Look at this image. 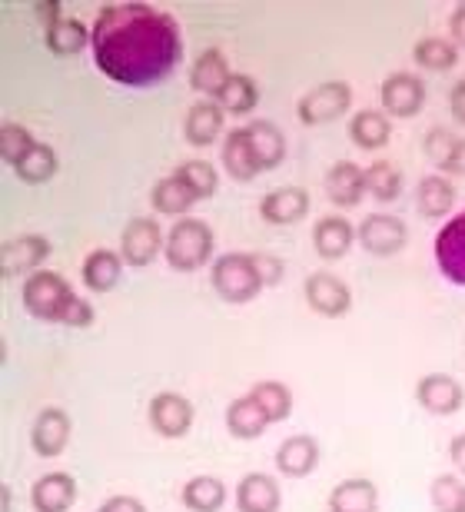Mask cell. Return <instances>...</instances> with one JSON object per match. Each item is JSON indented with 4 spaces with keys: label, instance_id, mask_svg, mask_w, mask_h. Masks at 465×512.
I'll use <instances>...</instances> for the list:
<instances>
[{
    "label": "cell",
    "instance_id": "6da1fadb",
    "mask_svg": "<svg viewBox=\"0 0 465 512\" xmlns=\"http://www.w3.org/2000/svg\"><path fill=\"white\" fill-rule=\"evenodd\" d=\"M93 64L107 80L147 90L170 80L183 60L180 24L167 10L143 0H113L97 10L90 27Z\"/></svg>",
    "mask_w": 465,
    "mask_h": 512
},
{
    "label": "cell",
    "instance_id": "7a4b0ae2",
    "mask_svg": "<svg viewBox=\"0 0 465 512\" xmlns=\"http://www.w3.org/2000/svg\"><path fill=\"white\" fill-rule=\"evenodd\" d=\"M20 303L40 323H60L74 326V330H87L93 323V306L84 296H77L74 286L54 270H40L27 276L24 290H20Z\"/></svg>",
    "mask_w": 465,
    "mask_h": 512
},
{
    "label": "cell",
    "instance_id": "3957f363",
    "mask_svg": "<svg viewBox=\"0 0 465 512\" xmlns=\"http://www.w3.org/2000/svg\"><path fill=\"white\" fill-rule=\"evenodd\" d=\"M210 286L220 300L233 306L256 300L266 290L260 266H256V253H220L210 263Z\"/></svg>",
    "mask_w": 465,
    "mask_h": 512
},
{
    "label": "cell",
    "instance_id": "277c9868",
    "mask_svg": "<svg viewBox=\"0 0 465 512\" xmlns=\"http://www.w3.org/2000/svg\"><path fill=\"white\" fill-rule=\"evenodd\" d=\"M213 247L216 237L210 230V223L200 217H183L167 230V247L163 256L177 273H196L206 263H213Z\"/></svg>",
    "mask_w": 465,
    "mask_h": 512
},
{
    "label": "cell",
    "instance_id": "5b68a950",
    "mask_svg": "<svg viewBox=\"0 0 465 512\" xmlns=\"http://www.w3.org/2000/svg\"><path fill=\"white\" fill-rule=\"evenodd\" d=\"M349 107H353V87L346 80H326V84H316L309 94H303V100L296 104V117L306 127H323L343 117Z\"/></svg>",
    "mask_w": 465,
    "mask_h": 512
},
{
    "label": "cell",
    "instance_id": "8992f818",
    "mask_svg": "<svg viewBox=\"0 0 465 512\" xmlns=\"http://www.w3.org/2000/svg\"><path fill=\"white\" fill-rule=\"evenodd\" d=\"M303 296H306V306L326 320H339L353 310V290L346 286L343 276L329 273V270H316L306 276L303 283Z\"/></svg>",
    "mask_w": 465,
    "mask_h": 512
},
{
    "label": "cell",
    "instance_id": "52a82bcc",
    "mask_svg": "<svg viewBox=\"0 0 465 512\" xmlns=\"http://www.w3.org/2000/svg\"><path fill=\"white\" fill-rule=\"evenodd\" d=\"M359 247L372 256H396L409 247V227L396 213H369L356 227Z\"/></svg>",
    "mask_w": 465,
    "mask_h": 512
},
{
    "label": "cell",
    "instance_id": "ba28073f",
    "mask_svg": "<svg viewBox=\"0 0 465 512\" xmlns=\"http://www.w3.org/2000/svg\"><path fill=\"white\" fill-rule=\"evenodd\" d=\"M426 107V84L416 74H389L379 84V110L386 117L412 120Z\"/></svg>",
    "mask_w": 465,
    "mask_h": 512
},
{
    "label": "cell",
    "instance_id": "9c48e42d",
    "mask_svg": "<svg viewBox=\"0 0 465 512\" xmlns=\"http://www.w3.org/2000/svg\"><path fill=\"white\" fill-rule=\"evenodd\" d=\"M167 247V237H163V227L157 217H133L120 233V256L127 266H150Z\"/></svg>",
    "mask_w": 465,
    "mask_h": 512
},
{
    "label": "cell",
    "instance_id": "30bf717a",
    "mask_svg": "<svg viewBox=\"0 0 465 512\" xmlns=\"http://www.w3.org/2000/svg\"><path fill=\"white\" fill-rule=\"evenodd\" d=\"M147 419L153 433L163 439H183L193 429L196 409L183 393H157L147 406Z\"/></svg>",
    "mask_w": 465,
    "mask_h": 512
},
{
    "label": "cell",
    "instance_id": "8fae6325",
    "mask_svg": "<svg viewBox=\"0 0 465 512\" xmlns=\"http://www.w3.org/2000/svg\"><path fill=\"white\" fill-rule=\"evenodd\" d=\"M50 256V240L40 237V233H20V237L7 240L0 247V276L10 280V276H34L44 270V263Z\"/></svg>",
    "mask_w": 465,
    "mask_h": 512
},
{
    "label": "cell",
    "instance_id": "7c38bea8",
    "mask_svg": "<svg viewBox=\"0 0 465 512\" xmlns=\"http://www.w3.org/2000/svg\"><path fill=\"white\" fill-rule=\"evenodd\" d=\"M70 433H74V423H70L67 409L44 406L30 426V446L40 459H57L70 446Z\"/></svg>",
    "mask_w": 465,
    "mask_h": 512
},
{
    "label": "cell",
    "instance_id": "4fadbf2b",
    "mask_svg": "<svg viewBox=\"0 0 465 512\" xmlns=\"http://www.w3.org/2000/svg\"><path fill=\"white\" fill-rule=\"evenodd\" d=\"M416 403L429 416H456L465 406V389L452 373H426L416 383Z\"/></svg>",
    "mask_w": 465,
    "mask_h": 512
},
{
    "label": "cell",
    "instance_id": "5bb4252c",
    "mask_svg": "<svg viewBox=\"0 0 465 512\" xmlns=\"http://www.w3.org/2000/svg\"><path fill=\"white\" fill-rule=\"evenodd\" d=\"M432 253H436L439 273L446 276L449 283L465 286V210H459L456 217H449L446 227L439 230L436 243H432Z\"/></svg>",
    "mask_w": 465,
    "mask_h": 512
},
{
    "label": "cell",
    "instance_id": "9a60e30c",
    "mask_svg": "<svg viewBox=\"0 0 465 512\" xmlns=\"http://www.w3.org/2000/svg\"><path fill=\"white\" fill-rule=\"evenodd\" d=\"M326 197L339 210H353L366 197V167H359L356 160H336L326 170Z\"/></svg>",
    "mask_w": 465,
    "mask_h": 512
},
{
    "label": "cell",
    "instance_id": "2e32d148",
    "mask_svg": "<svg viewBox=\"0 0 465 512\" xmlns=\"http://www.w3.org/2000/svg\"><path fill=\"white\" fill-rule=\"evenodd\" d=\"M319 443L316 436L309 433H296V436H286L279 443L273 463H276V473L286 476V479H306L313 476V469L319 466Z\"/></svg>",
    "mask_w": 465,
    "mask_h": 512
},
{
    "label": "cell",
    "instance_id": "e0dca14e",
    "mask_svg": "<svg viewBox=\"0 0 465 512\" xmlns=\"http://www.w3.org/2000/svg\"><path fill=\"white\" fill-rule=\"evenodd\" d=\"M353 243H359L356 227L343 217V213H326V217L316 220L313 247L319 253V260H343V256L353 250Z\"/></svg>",
    "mask_w": 465,
    "mask_h": 512
},
{
    "label": "cell",
    "instance_id": "ac0fdd59",
    "mask_svg": "<svg viewBox=\"0 0 465 512\" xmlns=\"http://www.w3.org/2000/svg\"><path fill=\"white\" fill-rule=\"evenodd\" d=\"M223 130H226V114L216 100H200V104H193L186 110L183 137H186V143H193V147H200V150L213 147Z\"/></svg>",
    "mask_w": 465,
    "mask_h": 512
},
{
    "label": "cell",
    "instance_id": "d6986e66",
    "mask_svg": "<svg viewBox=\"0 0 465 512\" xmlns=\"http://www.w3.org/2000/svg\"><path fill=\"white\" fill-rule=\"evenodd\" d=\"M309 213V190L306 187H279L260 200V217L273 227H293Z\"/></svg>",
    "mask_w": 465,
    "mask_h": 512
},
{
    "label": "cell",
    "instance_id": "ffe728a7",
    "mask_svg": "<svg viewBox=\"0 0 465 512\" xmlns=\"http://www.w3.org/2000/svg\"><path fill=\"white\" fill-rule=\"evenodd\" d=\"M233 499L240 512H279V506H283V489H279L276 476L250 473L236 483Z\"/></svg>",
    "mask_w": 465,
    "mask_h": 512
},
{
    "label": "cell",
    "instance_id": "44dd1931",
    "mask_svg": "<svg viewBox=\"0 0 465 512\" xmlns=\"http://www.w3.org/2000/svg\"><path fill=\"white\" fill-rule=\"evenodd\" d=\"M329 512H379V486L369 476H349L333 486L326 499Z\"/></svg>",
    "mask_w": 465,
    "mask_h": 512
},
{
    "label": "cell",
    "instance_id": "7402d4cb",
    "mask_svg": "<svg viewBox=\"0 0 465 512\" xmlns=\"http://www.w3.org/2000/svg\"><path fill=\"white\" fill-rule=\"evenodd\" d=\"M77 499V479L70 473H44L30 486L34 512H67Z\"/></svg>",
    "mask_w": 465,
    "mask_h": 512
},
{
    "label": "cell",
    "instance_id": "603a6c76",
    "mask_svg": "<svg viewBox=\"0 0 465 512\" xmlns=\"http://www.w3.org/2000/svg\"><path fill=\"white\" fill-rule=\"evenodd\" d=\"M416 207L426 220H442L456 210V183L442 173H426L416 187Z\"/></svg>",
    "mask_w": 465,
    "mask_h": 512
},
{
    "label": "cell",
    "instance_id": "cb8c5ba5",
    "mask_svg": "<svg viewBox=\"0 0 465 512\" xmlns=\"http://www.w3.org/2000/svg\"><path fill=\"white\" fill-rule=\"evenodd\" d=\"M243 130H246V140H250V147H253L256 163H260V173L276 170L279 163H283V157H286L283 130H279L273 120H250Z\"/></svg>",
    "mask_w": 465,
    "mask_h": 512
},
{
    "label": "cell",
    "instance_id": "d4e9b609",
    "mask_svg": "<svg viewBox=\"0 0 465 512\" xmlns=\"http://www.w3.org/2000/svg\"><path fill=\"white\" fill-rule=\"evenodd\" d=\"M220 160H223L226 177H233L236 183H253L256 177H260V163H256V157H253V147H250V140H246L243 127L226 130Z\"/></svg>",
    "mask_w": 465,
    "mask_h": 512
},
{
    "label": "cell",
    "instance_id": "484cf974",
    "mask_svg": "<svg viewBox=\"0 0 465 512\" xmlns=\"http://www.w3.org/2000/svg\"><path fill=\"white\" fill-rule=\"evenodd\" d=\"M230 77H233V70H230V64H226L223 50L210 47V50H203V54L193 60L190 87H193L203 100H213V97L223 90V84H226Z\"/></svg>",
    "mask_w": 465,
    "mask_h": 512
},
{
    "label": "cell",
    "instance_id": "4316f807",
    "mask_svg": "<svg viewBox=\"0 0 465 512\" xmlns=\"http://www.w3.org/2000/svg\"><path fill=\"white\" fill-rule=\"evenodd\" d=\"M123 266H127V263H123L120 250L100 247V250H90L87 253L84 266H80V276H84L87 290H93V293H110L113 286L120 283Z\"/></svg>",
    "mask_w": 465,
    "mask_h": 512
},
{
    "label": "cell",
    "instance_id": "83f0119b",
    "mask_svg": "<svg viewBox=\"0 0 465 512\" xmlns=\"http://www.w3.org/2000/svg\"><path fill=\"white\" fill-rule=\"evenodd\" d=\"M226 429H230L233 439H260L266 429H270V419L263 416V409L256 406V399L246 393V396H236L230 406H226Z\"/></svg>",
    "mask_w": 465,
    "mask_h": 512
},
{
    "label": "cell",
    "instance_id": "f1b7e54d",
    "mask_svg": "<svg viewBox=\"0 0 465 512\" xmlns=\"http://www.w3.org/2000/svg\"><path fill=\"white\" fill-rule=\"evenodd\" d=\"M150 203H153V210L163 213V217H177L183 220L186 213L193 210V190L186 187V183L177 177V173H170V177H163L153 183V190H150Z\"/></svg>",
    "mask_w": 465,
    "mask_h": 512
},
{
    "label": "cell",
    "instance_id": "f546056e",
    "mask_svg": "<svg viewBox=\"0 0 465 512\" xmlns=\"http://www.w3.org/2000/svg\"><path fill=\"white\" fill-rule=\"evenodd\" d=\"M392 137V124L382 110H356L353 120H349V140L356 143L359 150H382Z\"/></svg>",
    "mask_w": 465,
    "mask_h": 512
},
{
    "label": "cell",
    "instance_id": "4dcf8cb0",
    "mask_svg": "<svg viewBox=\"0 0 465 512\" xmlns=\"http://www.w3.org/2000/svg\"><path fill=\"white\" fill-rule=\"evenodd\" d=\"M44 44L54 57H77L90 44V30L80 17H64L44 30Z\"/></svg>",
    "mask_w": 465,
    "mask_h": 512
},
{
    "label": "cell",
    "instance_id": "1f68e13d",
    "mask_svg": "<svg viewBox=\"0 0 465 512\" xmlns=\"http://www.w3.org/2000/svg\"><path fill=\"white\" fill-rule=\"evenodd\" d=\"M180 499L190 512H220L226 506V486L220 476H193L183 483Z\"/></svg>",
    "mask_w": 465,
    "mask_h": 512
},
{
    "label": "cell",
    "instance_id": "d6a6232c",
    "mask_svg": "<svg viewBox=\"0 0 465 512\" xmlns=\"http://www.w3.org/2000/svg\"><path fill=\"white\" fill-rule=\"evenodd\" d=\"M213 100L223 107V114L246 117V114H253L256 104H260V87H256V80H253V77L233 74Z\"/></svg>",
    "mask_w": 465,
    "mask_h": 512
},
{
    "label": "cell",
    "instance_id": "836d02e7",
    "mask_svg": "<svg viewBox=\"0 0 465 512\" xmlns=\"http://www.w3.org/2000/svg\"><path fill=\"white\" fill-rule=\"evenodd\" d=\"M412 60L422 70H432V74H449L452 67L459 64V47L452 44L449 37H422L416 47H412Z\"/></svg>",
    "mask_w": 465,
    "mask_h": 512
},
{
    "label": "cell",
    "instance_id": "e575fe53",
    "mask_svg": "<svg viewBox=\"0 0 465 512\" xmlns=\"http://www.w3.org/2000/svg\"><path fill=\"white\" fill-rule=\"evenodd\" d=\"M57 170H60V157H57V150L50 147V143H37V147L14 167L17 180L30 183V187H40V183L54 180Z\"/></svg>",
    "mask_w": 465,
    "mask_h": 512
},
{
    "label": "cell",
    "instance_id": "d590c367",
    "mask_svg": "<svg viewBox=\"0 0 465 512\" xmlns=\"http://www.w3.org/2000/svg\"><path fill=\"white\" fill-rule=\"evenodd\" d=\"M250 396L256 399V406L263 409V416L273 423H283V419H289V413H293V389H289L286 383L279 380H260L253 383Z\"/></svg>",
    "mask_w": 465,
    "mask_h": 512
},
{
    "label": "cell",
    "instance_id": "8d00e7d4",
    "mask_svg": "<svg viewBox=\"0 0 465 512\" xmlns=\"http://www.w3.org/2000/svg\"><path fill=\"white\" fill-rule=\"evenodd\" d=\"M402 170L392 160H372L366 167V190L372 200L379 203H392L402 197Z\"/></svg>",
    "mask_w": 465,
    "mask_h": 512
},
{
    "label": "cell",
    "instance_id": "74e56055",
    "mask_svg": "<svg viewBox=\"0 0 465 512\" xmlns=\"http://www.w3.org/2000/svg\"><path fill=\"white\" fill-rule=\"evenodd\" d=\"M173 173H177L186 187L193 190L196 200H210L216 193V187H220V173H216V167L210 160H186Z\"/></svg>",
    "mask_w": 465,
    "mask_h": 512
},
{
    "label": "cell",
    "instance_id": "f35d334b",
    "mask_svg": "<svg viewBox=\"0 0 465 512\" xmlns=\"http://www.w3.org/2000/svg\"><path fill=\"white\" fill-rule=\"evenodd\" d=\"M429 503L436 512H465V479L456 473H442L432 479Z\"/></svg>",
    "mask_w": 465,
    "mask_h": 512
},
{
    "label": "cell",
    "instance_id": "ab89813d",
    "mask_svg": "<svg viewBox=\"0 0 465 512\" xmlns=\"http://www.w3.org/2000/svg\"><path fill=\"white\" fill-rule=\"evenodd\" d=\"M34 147H37L34 133H30L24 124H14V120H7V124L0 127V160L10 163V167H17V163L24 160Z\"/></svg>",
    "mask_w": 465,
    "mask_h": 512
},
{
    "label": "cell",
    "instance_id": "60d3db41",
    "mask_svg": "<svg viewBox=\"0 0 465 512\" xmlns=\"http://www.w3.org/2000/svg\"><path fill=\"white\" fill-rule=\"evenodd\" d=\"M456 143H459V137L452 130H446V127H432L429 133H426V140H422V150H426V157L432 160V167H436L439 173L446 170V163H449V157H452V150H456Z\"/></svg>",
    "mask_w": 465,
    "mask_h": 512
},
{
    "label": "cell",
    "instance_id": "b9f144b4",
    "mask_svg": "<svg viewBox=\"0 0 465 512\" xmlns=\"http://www.w3.org/2000/svg\"><path fill=\"white\" fill-rule=\"evenodd\" d=\"M256 266H260V276H263V283H266V286L283 283L286 266H283V260H279V256H270V253H256Z\"/></svg>",
    "mask_w": 465,
    "mask_h": 512
},
{
    "label": "cell",
    "instance_id": "7bdbcfd3",
    "mask_svg": "<svg viewBox=\"0 0 465 512\" xmlns=\"http://www.w3.org/2000/svg\"><path fill=\"white\" fill-rule=\"evenodd\" d=\"M34 17L40 20V27H54L57 20H64L67 14H64V4L60 0H37L34 4Z\"/></svg>",
    "mask_w": 465,
    "mask_h": 512
},
{
    "label": "cell",
    "instance_id": "ee69618b",
    "mask_svg": "<svg viewBox=\"0 0 465 512\" xmlns=\"http://www.w3.org/2000/svg\"><path fill=\"white\" fill-rule=\"evenodd\" d=\"M97 512H147V506L137 496H110L107 503H100Z\"/></svg>",
    "mask_w": 465,
    "mask_h": 512
},
{
    "label": "cell",
    "instance_id": "f6af8a7d",
    "mask_svg": "<svg viewBox=\"0 0 465 512\" xmlns=\"http://www.w3.org/2000/svg\"><path fill=\"white\" fill-rule=\"evenodd\" d=\"M449 40L456 47H465V4H459L449 14Z\"/></svg>",
    "mask_w": 465,
    "mask_h": 512
},
{
    "label": "cell",
    "instance_id": "bcb514c9",
    "mask_svg": "<svg viewBox=\"0 0 465 512\" xmlns=\"http://www.w3.org/2000/svg\"><path fill=\"white\" fill-rule=\"evenodd\" d=\"M442 177H465V137H459L456 150H452V157L446 163V170H442Z\"/></svg>",
    "mask_w": 465,
    "mask_h": 512
},
{
    "label": "cell",
    "instance_id": "7dc6e473",
    "mask_svg": "<svg viewBox=\"0 0 465 512\" xmlns=\"http://www.w3.org/2000/svg\"><path fill=\"white\" fill-rule=\"evenodd\" d=\"M449 110H452V117H456L459 124L465 127V80L452 84V90H449Z\"/></svg>",
    "mask_w": 465,
    "mask_h": 512
},
{
    "label": "cell",
    "instance_id": "c3c4849f",
    "mask_svg": "<svg viewBox=\"0 0 465 512\" xmlns=\"http://www.w3.org/2000/svg\"><path fill=\"white\" fill-rule=\"evenodd\" d=\"M449 459H452V466H456V473L465 479V433L449 439Z\"/></svg>",
    "mask_w": 465,
    "mask_h": 512
},
{
    "label": "cell",
    "instance_id": "681fc988",
    "mask_svg": "<svg viewBox=\"0 0 465 512\" xmlns=\"http://www.w3.org/2000/svg\"><path fill=\"white\" fill-rule=\"evenodd\" d=\"M10 499H14V493H10L7 486H0V503H4V512H10Z\"/></svg>",
    "mask_w": 465,
    "mask_h": 512
}]
</instances>
